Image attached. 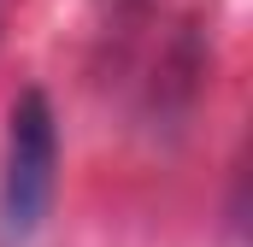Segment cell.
<instances>
[{
  "mask_svg": "<svg viewBox=\"0 0 253 247\" xmlns=\"http://www.w3.org/2000/svg\"><path fill=\"white\" fill-rule=\"evenodd\" d=\"M59 188V124L42 88H24L6 118V165H0V230L6 242H30Z\"/></svg>",
  "mask_w": 253,
  "mask_h": 247,
  "instance_id": "6da1fadb",
  "label": "cell"
}]
</instances>
